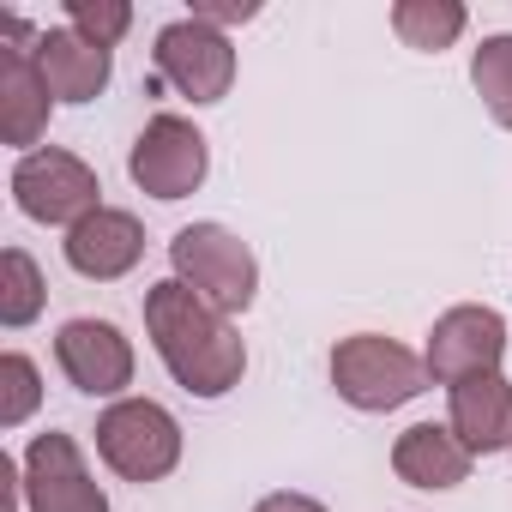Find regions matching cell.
Returning <instances> with one entry per match:
<instances>
[{"mask_svg": "<svg viewBox=\"0 0 512 512\" xmlns=\"http://www.w3.org/2000/svg\"><path fill=\"white\" fill-rule=\"evenodd\" d=\"M97 169L85 163V157H73V151H61V145H49V151H25L19 157V169H13V199H19V211L31 217V223H85L91 211H103L97 205Z\"/></svg>", "mask_w": 512, "mask_h": 512, "instance_id": "5", "label": "cell"}, {"mask_svg": "<svg viewBox=\"0 0 512 512\" xmlns=\"http://www.w3.org/2000/svg\"><path fill=\"white\" fill-rule=\"evenodd\" d=\"M43 272H37V260L25 247H7L0 253V320H7L13 332L19 326H31L37 314H43Z\"/></svg>", "mask_w": 512, "mask_h": 512, "instance_id": "17", "label": "cell"}, {"mask_svg": "<svg viewBox=\"0 0 512 512\" xmlns=\"http://www.w3.org/2000/svg\"><path fill=\"white\" fill-rule=\"evenodd\" d=\"M392 31H398L410 49L440 55V49L464 31V7H458V0H398V7H392Z\"/></svg>", "mask_w": 512, "mask_h": 512, "instance_id": "16", "label": "cell"}, {"mask_svg": "<svg viewBox=\"0 0 512 512\" xmlns=\"http://www.w3.org/2000/svg\"><path fill=\"white\" fill-rule=\"evenodd\" d=\"M506 356V320L494 308H452L434 320L428 332V380L440 386H464L476 374H494Z\"/></svg>", "mask_w": 512, "mask_h": 512, "instance_id": "9", "label": "cell"}, {"mask_svg": "<svg viewBox=\"0 0 512 512\" xmlns=\"http://www.w3.org/2000/svg\"><path fill=\"white\" fill-rule=\"evenodd\" d=\"M332 386L356 410H398L428 386V362L380 332H356L332 350Z\"/></svg>", "mask_w": 512, "mask_h": 512, "instance_id": "3", "label": "cell"}, {"mask_svg": "<svg viewBox=\"0 0 512 512\" xmlns=\"http://www.w3.org/2000/svg\"><path fill=\"white\" fill-rule=\"evenodd\" d=\"M55 362L91 398H115L121 386H133V344L109 320H67L55 338Z\"/></svg>", "mask_w": 512, "mask_h": 512, "instance_id": "10", "label": "cell"}, {"mask_svg": "<svg viewBox=\"0 0 512 512\" xmlns=\"http://www.w3.org/2000/svg\"><path fill=\"white\" fill-rule=\"evenodd\" d=\"M139 260H145V229H139L133 211L103 205V211H91L85 223L67 229V266H73L79 278L115 284V278H127Z\"/></svg>", "mask_w": 512, "mask_h": 512, "instance_id": "11", "label": "cell"}, {"mask_svg": "<svg viewBox=\"0 0 512 512\" xmlns=\"http://www.w3.org/2000/svg\"><path fill=\"white\" fill-rule=\"evenodd\" d=\"M145 332H151L163 368L175 374V386H187L193 398H223L229 386H241L247 344L181 278H163V284L145 290Z\"/></svg>", "mask_w": 512, "mask_h": 512, "instance_id": "1", "label": "cell"}, {"mask_svg": "<svg viewBox=\"0 0 512 512\" xmlns=\"http://www.w3.org/2000/svg\"><path fill=\"white\" fill-rule=\"evenodd\" d=\"M67 25L79 37H91L97 49H115L133 31V7L127 0H67Z\"/></svg>", "mask_w": 512, "mask_h": 512, "instance_id": "19", "label": "cell"}, {"mask_svg": "<svg viewBox=\"0 0 512 512\" xmlns=\"http://www.w3.org/2000/svg\"><path fill=\"white\" fill-rule=\"evenodd\" d=\"M97 452L127 482H163L181 464V428L151 398H121L97 416Z\"/></svg>", "mask_w": 512, "mask_h": 512, "instance_id": "4", "label": "cell"}, {"mask_svg": "<svg viewBox=\"0 0 512 512\" xmlns=\"http://www.w3.org/2000/svg\"><path fill=\"white\" fill-rule=\"evenodd\" d=\"M37 67H43V79H49V91H55V103H97L103 97V85H109V49H97L91 37H79L73 25H61V31H43L37 37Z\"/></svg>", "mask_w": 512, "mask_h": 512, "instance_id": "12", "label": "cell"}, {"mask_svg": "<svg viewBox=\"0 0 512 512\" xmlns=\"http://www.w3.org/2000/svg\"><path fill=\"white\" fill-rule=\"evenodd\" d=\"M452 434L470 452L512 446V386L500 374H476V380L452 386Z\"/></svg>", "mask_w": 512, "mask_h": 512, "instance_id": "15", "label": "cell"}, {"mask_svg": "<svg viewBox=\"0 0 512 512\" xmlns=\"http://www.w3.org/2000/svg\"><path fill=\"white\" fill-rule=\"evenodd\" d=\"M169 266H175V278H181L199 302H211L223 320L241 314V308L253 302V290H260V260H253V247H247L241 235H229L223 223H187V229H175Z\"/></svg>", "mask_w": 512, "mask_h": 512, "instance_id": "2", "label": "cell"}, {"mask_svg": "<svg viewBox=\"0 0 512 512\" xmlns=\"http://www.w3.org/2000/svg\"><path fill=\"white\" fill-rule=\"evenodd\" d=\"M25 506L31 512H109L103 482L85 470V452L73 434H37L25 452Z\"/></svg>", "mask_w": 512, "mask_h": 512, "instance_id": "8", "label": "cell"}, {"mask_svg": "<svg viewBox=\"0 0 512 512\" xmlns=\"http://www.w3.org/2000/svg\"><path fill=\"white\" fill-rule=\"evenodd\" d=\"M470 446L452 434V428H440V422H416V428H404L398 434V446H392V470L410 482V488H458L464 476H470Z\"/></svg>", "mask_w": 512, "mask_h": 512, "instance_id": "14", "label": "cell"}, {"mask_svg": "<svg viewBox=\"0 0 512 512\" xmlns=\"http://www.w3.org/2000/svg\"><path fill=\"white\" fill-rule=\"evenodd\" d=\"M151 55H157V79L175 85L181 97H193V103L229 97L235 49H229L223 31H211V25H199V19H175V25L157 31V49H151Z\"/></svg>", "mask_w": 512, "mask_h": 512, "instance_id": "7", "label": "cell"}, {"mask_svg": "<svg viewBox=\"0 0 512 512\" xmlns=\"http://www.w3.org/2000/svg\"><path fill=\"white\" fill-rule=\"evenodd\" d=\"M43 386H37V362L31 356H0V428H19L31 410H37Z\"/></svg>", "mask_w": 512, "mask_h": 512, "instance_id": "20", "label": "cell"}, {"mask_svg": "<svg viewBox=\"0 0 512 512\" xmlns=\"http://www.w3.org/2000/svg\"><path fill=\"white\" fill-rule=\"evenodd\" d=\"M49 79L31 49H0V139L7 145H37L49 127Z\"/></svg>", "mask_w": 512, "mask_h": 512, "instance_id": "13", "label": "cell"}, {"mask_svg": "<svg viewBox=\"0 0 512 512\" xmlns=\"http://www.w3.org/2000/svg\"><path fill=\"white\" fill-rule=\"evenodd\" d=\"M253 512H326L320 500H308V494H266Z\"/></svg>", "mask_w": 512, "mask_h": 512, "instance_id": "21", "label": "cell"}, {"mask_svg": "<svg viewBox=\"0 0 512 512\" xmlns=\"http://www.w3.org/2000/svg\"><path fill=\"white\" fill-rule=\"evenodd\" d=\"M470 85H476L482 109L512 133V37H482V49L470 61Z\"/></svg>", "mask_w": 512, "mask_h": 512, "instance_id": "18", "label": "cell"}, {"mask_svg": "<svg viewBox=\"0 0 512 512\" xmlns=\"http://www.w3.org/2000/svg\"><path fill=\"white\" fill-rule=\"evenodd\" d=\"M127 169H133V181H139L151 199H187V193L205 181L211 151H205V133H199L193 121L157 115V121H145V133L133 139Z\"/></svg>", "mask_w": 512, "mask_h": 512, "instance_id": "6", "label": "cell"}]
</instances>
